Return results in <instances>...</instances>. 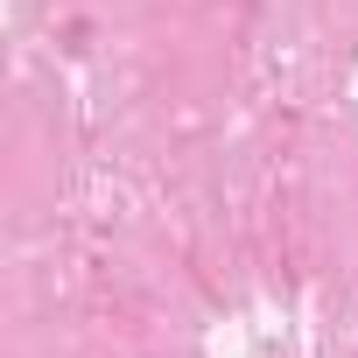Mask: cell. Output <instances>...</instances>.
I'll use <instances>...</instances> for the list:
<instances>
[]
</instances>
